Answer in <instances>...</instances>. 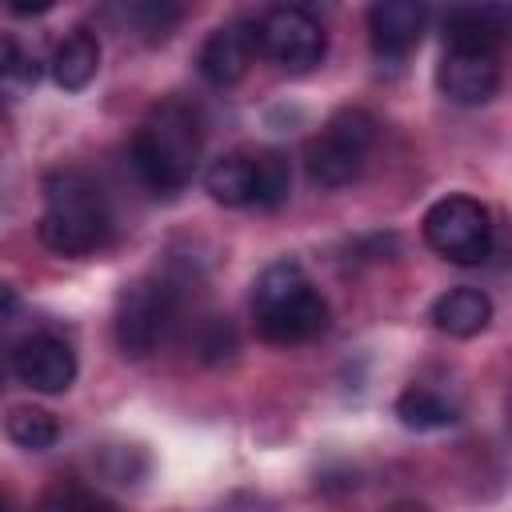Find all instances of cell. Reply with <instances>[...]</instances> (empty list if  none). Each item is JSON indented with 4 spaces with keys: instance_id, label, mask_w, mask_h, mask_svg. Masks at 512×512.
Masks as SVG:
<instances>
[{
    "instance_id": "obj_1",
    "label": "cell",
    "mask_w": 512,
    "mask_h": 512,
    "mask_svg": "<svg viewBox=\"0 0 512 512\" xmlns=\"http://www.w3.org/2000/svg\"><path fill=\"white\" fill-rule=\"evenodd\" d=\"M200 148H204L200 116L188 104L168 100L152 108V116L136 128L128 160L152 192H180L200 164Z\"/></svg>"
},
{
    "instance_id": "obj_2",
    "label": "cell",
    "mask_w": 512,
    "mask_h": 512,
    "mask_svg": "<svg viewBox=\"0 0 512 512\" xmlns=\"http://www.w3.org/2000/svg\"><path fill=\"white\" fill-rule=\"evenodd\" d=\"M252 316L268 344H308L328 328V300L296 260H276L252 288Z\"/></svg>"
},
{
    "instance_id": "obj_3",
    "label": "cell",
    "mask_w": 512,
    "mask_h": 512,
    "mask_svg": "<svg viewBox=\"0 0 512 512\" xmlns=\"http://www.w3.org/2000/svg\"><path fill=\"white\" fill-rule=\"evenodd\" d=\"M112 216L100 188L80 172H56L44 180L40 244L56 256H92L108 244Z\"/></svg>"
},
{
    "instance_id": "obj_4",
    "label": "cell",
    "mask_w": 512,
    "mask_h": 512,
    "mask_svg": "<svg viewBox=\"0 0 512 512\" xmlns=\"http://www.w3.org/2000/svg\"><path fill=\"white\" fill-rule=\"evenodd\" d=\"M376 140V120L364 108H340L328 116L320 136L308 140L304 168L316 188H344L360 176L364 156Z\"/></svg>"
},
{
    "instance_id": "obj_5",
    "label": "cell",
    "mask_w": 512,
    "mask_h": 512,
    "mask_svg": "<svg viewBox=\"0 0 512 512\" xmlns=\"http://www.w3.org/2000/svg\"><path fill=\"white\" fill-rule=\"evenodd\" d=\"M424 240L452 264H484L492 252V216L472 196H444L424 212Z\"/></svg>"
},
{
    "instance_id": "obj_6",
    "label": "cell",
    "mask_w": 512,
    "mask_h": 512,
    "mask_svg": "<svg viewBox=\"0 0 512 512\" xmlns=\"http://www.w3.org/2000/svg\"><path fill=\"white\" fill-rule=\"evenodd\" d=\"M172 316H176V296H172V288L164 280L128 284L120 292V300H116V320H112L120 352L132 356V360L156 352V344L164 340Z\"/></svg>"
},
{
    "instance_id": "obj_7",
    "label": "cell",
    "mask_w": 512,
    "mask_h": 512,
    "mask_svg": "<svg viewBox=\"0 0 512 512\" xmlns=\"http://www.w3.org/2000/svg\"><path fill=\"white\" fill-rule=\"evenodd\" d=\"M256 44L268 60H276L288 72H308L324 60L328 36L320 20L308 8L296 4H276L256 20Z\"/></svg>"
},
{
    "instance_id": "obj_8",
    "label": "cell",
    "mask_w": 512,
    "mask_h": 512,
    "mask_svg": "<svg viewBox=\"0 0 512 512\" xmlns=\"http://www.w3.org/2000/svg\"><path fill=\"white\" fill-rule=\"evenodd\" d=\"M12 372L24 388L56 396L68 392L76 380V352L52 332H32L12 348Z\"/></svg>"
},
{
    "instance_id": "obj_9",
    "label": "cell",
    "mask_w": 512,
    "mask_h": 512,
    "mask_svg": "<svg viewBox=\"0 0 512 512\" xmlns=\"http://www.w3.org/2000/svg\"><path fill=\"white\" fill-rule=\"evenodd\" d=\"M260 52L256 44V24L252 20H228L220 28L208 32V40L200 44V56H196V68L208 84L216 88H228L236 80H244V72L252 68V56Z\"/></svg>"
},
{
    "instance_id": "obj_10",
    "label": "cell",
    "mask_w": 512,
    "mask_h": 512,
    "mask_svg": "<svg viewBox=\"0 0 512 512\" xmlns=\"http://www.w3.org/2000/svg\"><path fill=\"white\" fill-rule=\"evenodd\" d=\"M428 24V8L416 0H380L368 8V36H372V52L388 64H400L424 36Z\"/></svg>"
},
{
    "instance_id": "obj_11",
    "label": "cell",
    "mask_w": 512,
    "mask_h": 512,
    "mask_svg": "<svg viewBox=\"0 0 512 512\" xmlns=\"http://www.w3.org/2000/svg\"><path fill=\"white\" fill-rule=\"evenodd\" d=\"M436 84L452 104H484L500 88L496 56L484 52H444L436 68Z\"/></svg>"
},
{
    "instance_id": "obj_12",
    "label": "cell",
    "mask_w": 512,
    "mask_h": 512,
    "mask_svg": "<svg viewBox=\"0 0 512 512\" xmlns=\"http://www.w3.org/2000/svg\"><path fill=\"white\" fill-rule=\"evenodd\" d=\"M508 8H452L444 16V44L448 52H484L496 56L504 40Z\"/></svg>"
},
{
    "instance_id": "obj_13",
    "label": "cell",
    "mask_w": 512,
    "mask_h": 512,
    "mask_svg": "<svg viewBox=\"0 0 512 512\" xmlns=\"http://www.w3.org/2000/svg\"><path fill=\"white\" fill-rule=\"evenodd\" d=\"M492 320V300L488 292L472 288V284H460V288H448L436 304H432V324L456 340H468V336H480Z\"/></svg>"
},
{
    "instance_id": "obj_14",
    "label": "cell",
    "mask_w": 512,
    "mask_h": 512,
    "mask_svg": "<svg viewBox=\"0 0 512 512\" xmlns=\"http://www.w3.org/2000/svg\"><path fill=\"white\" fill-rule=\"evenodd\" d=\"M96 72H100V40L84 28L68 32L52 52V80L64 92H80L96 80Z\"/></svg>"
},
{
    "instance_id": "obj_15",
    "label": "cell",
    "mask_w": 512,
    "mask_h": 512,
    "mask_svg": "<svg viewBox=\"0 0 512 512\" xmlns=\"http://www.w3.org/2000/svg\"><path fill=\"white\" fill-rule=\"evenodd\" d=\"M204 188L216 204L224 208H244L256 200V172H252V156L244 152H228V156H216L204 172Z\"/></svg>"
},
{
    "instance_id": "obj_16",
    "label": "cell",
    "mask_w": 512,
    "mask_h": 512,
    "mask_svg": "<svg viewBox=\"0 0 512 512\" xmlns=\"http://www.w3.org/2000/svg\"><path fill=\"white\" fill-rule=\"evenodd\" d=\"M396 416L404 428H416V432H432V428H448L460 420L456 404H448L444 396H436L432 388H408L400 392L396 400Z\"/></svg>"
},
{
    "instance_id": "obj_17",
    "label": "cell",
    "mask_w": 512,
    "mask_h": 512,
    "mask_svg": "<svg viewBox=\"0 0 512 512\" xmlns=\"http://www.w3.org/2000/svg\"><path fill=\"white\" fill-rule=\"evenodd\" d=\"M252 172H256V200L260 208H280L292 192V168H288V156L276 152V148H264L252 156Z\"/></svg>"
},
{
    "instance_id": "obj_18",
    "label": "cell",
    "mask_w": 512,
    "mask_h": 512,
    "mask_svg": "<svg viewBox=\"0 0 512 512\" xmlns=\"http://www.w3.org/2000/svg\"><path fill=\"white\" fill-rule=\"evenodd\" d=\"M4 428H8L12 444H20V448H28V452H44V448H52L56 436H60L56 416L44 412V408H12L8 420H4Z\"/></svg>"
},
{
    "instance_id": "obj_19",
    "label": "cell",
    "mask_w": 512,
    "mask_h": 512,
    "mask_svg": "<svg viewBox=\"0 0 512 512\" xmlns=\"http://www.w3.org/2000/svg\"><path fill=\"white\" fill-rule=\"evenodd\" d=\"M40 68L36 56L8 32H0V80H16V84H36Z\"/></svg>"
},
{
    "instance_id": "obj_20",
    "label": "cell",
    "mask_w": 512,
    "mask_h": 512,
    "mask_svg": "<svg viewBox=\"0 0 512 512\" xmlns=\"http://www.w3.org/2000/svg\"><path fill=\"white\" fill-rule=\"evenodd\" d=\"M132 20L148 32V40H164L172 32V24L180 20V12L168 4H132Z\"/></svg>"
},
{
    "instance_id": "obj_21",
    "label": "cell",
    "mask_w": 512,
    "mask_h": 512,
    "mask_svg": "<svg viewBox=\"0 0 512 512\" xmlns=\"http://www.w3.org/2000/svg\"><path fill=\"white\" fill-rule=\"evenodd\" d=\"M36 512H120V508L100 496H88V492H56Z\"/></svg>"
},
{
    "instance_id": "obj_22",
    "label": "cell",
    "mask_w": 512,
    "mask_h": 512,
    "mask_svg": "<svg viewBox=\"0 0 512 512\" xmlns=\"http://www.w3.org/2000/svg\"><path fill=\"white\" fill-rule=\"evenodd\" d=\"M232 348H236L232 328H228L224 320H208V324H204V332H200V352H204L208 360H216V356H228Z\"/></svg>"
},
{
    "instance_id": "obj_23",
    "label": "cell",
    "mask_w": 512,
    "mask_h": 512,
    "mask_svg": "<svg viewBox=\"0 0 512 512\" xmlns=\"http://www.w3.org/2000/svg\"><path fill=\"white\" fill-rule=\"evenodd\" d=\"M52 4L48 0H40V4H8V12H16V16H36V12H48Z\"/></svg>"
},
{
    "instance_id": "obj_24",
    "label": "cell",
    "mask_w": 512,
    "mask_h": 512,
    "mask_svg": "<svg viewBox=\"0 0 512 512\" xmlns=\"http://www.w3.org/2000/svg\"><path fill=\"white\" fill-rule=\"evenodd\" d=\"M16 308V296H12V288L8 284H0V320H8V312Z\"/></svg>"
},
{
    "instance_id": "obj_25",
    "label": "cell",
    "mask_w": 512,
    "mask_h": 512,
    "mask_svg": "<svg viewBox=\"0 0 512 512\" xmlns=\"http://www.w3.org/2000/svg\"><path fill=\"white\" fill-rule=\"evenodd\" d=\"M392 512H428V508H420V504H396Z\"/></svg>"
},
{
    "instance_id": "obj_26",
    "label": "cell",
    "mask_w": 512,
    "mask_h": 512,
    "mask_svg": "<svg viewBox=\"0 0 512 512\" xmlns=\"http://www.w3.org/2000/svg\"><path fill=\"white\" fill-rule=\"evenodd\" d=\"M4 508H8V500H4V496H0V512H4Z\"/></svg>"
}]
</instances>
